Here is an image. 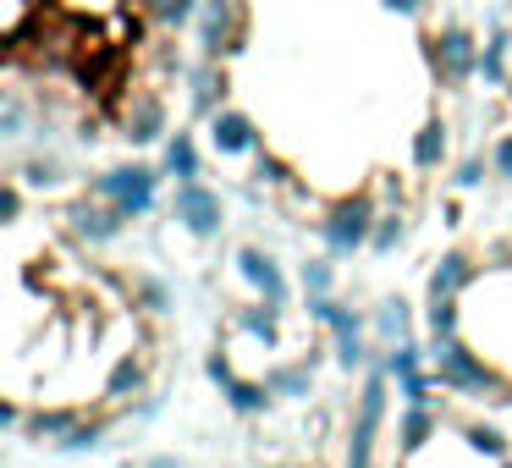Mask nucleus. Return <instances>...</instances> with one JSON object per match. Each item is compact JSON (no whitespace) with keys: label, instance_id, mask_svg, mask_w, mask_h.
Instances as JSON below:
<instances>
[{"label":"nucleus","instance_id":"obj_1","mask_svg":"<svg viewBox=\"0 0 512 468\" xmlns=\"http://www.w3.org/2000/svg\"><path fill=\"white\" fill-rule=\"evenodd\" d=\"M430 375L441 391L452 397H468V402H507L512 408V380L490 364L485 353L463 342V336H446V342H430Z\"/></svg>","mask_w":512,"mask_h":468},{"label":"nucleus","instance_id":"obj_2","mask_svg":"<svg viewBox=\"0 0 512 468\" xmlns=\"http://www.w3.org/2000/svg\"><path fill=\"white\" fill-rule=\"evenodd\" d=\"M397 380L386 375V364L364 369V386L353 397V413H347V452L342 468H375V446H380V424H386V397Z\"/></svg>","mask_w":512,"mask_h":468},{"label":"nucleus","instance_id":"obj_3","mask_svg":"<svg viewBox=\"0 0 512 468\" xmlns=\"http://www.w3.org/2000/svg\"><path fill=\"white\" fill-rule=\"evenodd\" d=\"M375 221H380L375 193L358 188V193H342V199H336L314 226H320L325 254H331V259H353V254H364V248H369V237H375Z\"/></svg>","mask_w":512,"mask_h":468},{"label":"nucleus","instance_id":"obj_4","mask_svg":"<svg viewBox=\"0 0 512 468\" xmlns=\"http://www.w3.org/2000/svg\"><path fill=\"white\" fill-rule=\"evenodd\" d=\"M479 34L468 23H441L424 34V61H430L441 89H468L479 78Z\"/></svg>","mask_w":512,"mask_h":468},{"label":"nucleus","instance_id":"obj_5","mask_svg":"<svg viewBox=\"0 0 512 468\" xmlns=\"http://www.w3.org/2000/svg\"><path fill=\"white\" fill-rule=\"evenodd\" d=\"M160 166H144V160H122V166H105L100 177L89 182V193H100L105 204L127 215V221H144L149 210L160 204Z\"/></svg>","mask_w":512,"mask_h":468},{"label":"nucleus","instance_id":"obj_6","mask_svg":"<svg viewBox=\"0 0 512 468\" xmlns=\"http://www.w3.org/2000/svg\"><path fill=\"white\" fill-rule=\"evenodd\" d=\"M248 39V12L243 0H204L199 23H193V45H199L204 61H226L232 50H243Z\"/></svg>","mask_w":512,"mask_h":468},{"label":"nucleus","instance_id":"obj_7","mask_svg":"<svg viewBox=\"0 0 512 468\" xmlns=\"http://www.w3.org/2000/svg\"><path fill=\"white\" fill-rule=\"evenodd\" d=\"M171 221H177L188 237L210 243V237H221V226H226V199L204 177L199 182H177V188H171Z\"/></svg>","mask_w":512,"mask_h":468},{"label":"nucleus","instance_id":"obj_8","mask_svg":"<svg viewBox=\"0 0 512 468\" xmlns=\"http://www.w3.org/2000/svg\"><path fill=\"white\" fill-rule=\"evenodd\" d=\"M204 133H210V155H221V160H248V155L265 149L259 122L248 111H237V105H221V111L204 122Z\"/></svg>","mask_w":512,"mask_h":468},{"label":"nucleus","instance_id":"obj_9","mask_svg":"<svg viewBox=\"0 0 512 468\" xmlns=\"http://www.w3.org/2000/svg\"><path fill=\"white\" fill-rule=\"evenodd\" d=\"M67 232L78 237L83 248H111L116 237L127 232V215L116 210V204H105L100 193H89V199H78L67 210Z\"/></svg>","mask_w":512,"mask_h":468},{"label":"nucleus","instance_id":"obj_10","mask_svg":"<svg viewBox=\"0 0 512 468\" xmlns=\"http://www.w3.org/2000/svg\"><path fill=\"white\" fill-rule=\"evenodd\" d=\"M325 331H331V342H336V369H347V375H353V369H375V353H369V331H375V325H369L358 309L342 303Z\"/></svg>","mask_w":512,"mask_h":468},{"label":"nucleus","instance_id":"obj_11","mask_svg":"<svg viewBox=\"0 0 512 468\" xmlns=\"http://www.w3.org/2000/svg\"><path fill=\"white\" fill-rule=\"evenodd\" d=\"M122 138H127L133 149H149V144H166V138H171V111H166V100H160L155 89L127 100V111H122Z\"/></svg>","mask_w":512,"mask_h":468},{"label":"nucleus","instance_id":"obj_12","mask_svg":"<svg viewBox=\"0 0 512 468\" xmlns=\"http://www.w3.org/2000/svg\"><path fill=\"white\" fill-rule=\"evenodd\" d=\"M237 276L254 287V298H265V303H276V309H287L292 303V287H287V270L276 265V254H265V248H237Z\"/></svg>","mask_w":512,"mask_h":468},{"label":"nucleus","instance_id":"obj_13","mask_svg":"<svg viewBox=\"0 0 512 468\" xmlns=\"http://www.w3.org/2000/svg\"><path fill=\"white\" fill-rule=\"evenodd\" d=\"M474 281H479L474 254H468V248H446V254L435 259L430 281H424V303H452V298H463Z\"/></svg>","mask_w":512,"mask_h":468},{"label":"nucleus","instance_id":"obj_14","mask_svg":"<svg viewBox=\"0 0 512 468\" xmlns=\"http://www.w3.org/2000/svg\"><path fill=\"white\" fill-rule=\"evenodd\" d=\"M188 105H193V116L199 122H210L215 111L226 105V61H193V72H188Z\"/></svg>","mask_w":512,"mask_h":468},{"label":"nucleus","instance_id":"obj_15","mask_svg":"<svg viewBox=\"0 0 512 468\" xmlns=\"http://www.w3.org/2000/svg\"><path fill=\"white\" fill-rule=\"evenodd\" d=\"M160 171H166L171 182H199V177H204V149H199V138L177 127V133L160 144Z\"/></svg>","mask_w":512,"mask_h":468},{"label":"nucleus","instance_id":"obj_16","mask_svg":"<svg viewBox=\"0 0 512 468\" xmlns=\"http://www.w3.org/2000/svg\"><path fill=\"white\" fill-rule=\"evenodd\" d=\"M83 419H89L83 408H34V413H28V424H23V435H28V441H39V446H61Z\"/></svg>","mask_w":512,"mask_h":468},{"label":"nucleus","instance_id":"obj_17","mask_svg":"<svg viewBox=\"0 0 512 468\" xmlns=\"http://www.w3.org/2000/svg\"><path fill=\"white\" fill-rule=\"evenodd\" d=\"M446 155H452V127H446L441 116H430V122L413 133V171H441Z\"/></svg>","mask_w":512,"mask_h":468},{"label":"nucleus","instance_id":"obj_18","mask_svg":"<svg viewBox=\"0 0 512 468\" xmlns=\"http://www.w3.org/2000/svg\"><path fill=\"white\" fill-rule=\"evenodd\" d=\"M435 430H441L435 408H402V419H397V452L402 457H419L424 446L435 441Z\"/></svg>","mask_w":512,"mask_h":468},{"label":"nucleus","instance_id":"obj_19","mask_svg":"<svg viewBox=\"0 0 512 468\" xmlns=\"http://www.w3.org/2000/svg\"><path fill=\"white\" fill-rule=\"evenodd\" d=\"M221 397H226V408H232V413L254 419V413H270L276 391H270V380H243V375H232V380L221 386Z\"/></svg>","mask_w":512,"mask_h":468},{"label":"nucleus","instance_id":"obj_20","mask_svg":"<svg viewBox=\"0 0 512 468\" xmlns=\"http://www.w3.org/2000/svg\"><path fill=\"white\" fill-rule=\"evenodd\" d=\"M199 6L204 0H138V12L160 28V34H182V28L199 23Z\"/></svg>","mask_w":512,"mask_h":468},{"label":"nucleus","instance_id":"obj_21","mask_svg":"<svg viewBox=\"0 0 512 468\" xmlns=\"http://www.w3.org/2000/svg\"><path fill=\"white\" fill-rule=\"evenodd\" d=\"M369 325H375V336L386 347H397V342H413V309L402 298H380V309L369 314Z\"/></svg>","mask_w":512,"mask_h":468},{"label":"nucleus","instance_id":"obj_22","mask_svg":"<svg viewBox=\"0 0 512 468\" xmlns=\"http://www.w3.org/2000/svg\"><path fill=\"white\" fill-rule=\"evenodd\" d=\"M237 325H243V331L254 336V342L281 347V309H276V303H265V298L243 303V309H237Z\"/></svg>","mask_w":512,"mask_h":468},{"label":"nucleus","instance_id":"obj_23","mask_svg":"<svg viewBox=\"0 0 512 468\" xmlns=\"http://www.w3.org/2000/svg\"><path fill=\"white\" fill-rule=\"evenodd\" d=\"M144 380H149L144 358H138V353H122V358L111 364V380H105V397H111V402H127V397H138V391H144Z\"/></svg>","mask_w":512,"mask_h":468},{"label":"nucleus","instance_id":"obj_24","mask_svg":"<svg viewBox=\"0 0 512 468\" xmlns=\"http://www.w3.org/2000/svg\"><path fill=\"white\" fill-rule=\"evenodd\" d=\"M479 78H485L490 89H507V83H512V61H507V28H490L485 50H479Z\"/></svg>","mask_w":512,"mask_h":468},{"label":"nucleus","instance_id":"obj_25","mask_svg":"<svg viewBox=\"0 0 512 468\" xmlns=\"http://www.w3.org/2000/svg\"><path fill=\"white\" fill-rule=\"evenodd\" d=\"M265 380H270V391H276V397L303 402V397L314 391V358H309V364H276Z\"/></svg>","mask_w":512,"mask_h":468},{"label":"nucleus","instance_id":"obj_26","mask_svg":"<svg viewBox=\"0 0 512 468\" xmlns=\"http://www.w3.org/2000/svg\"><path fill=\"white\" fill-rule=\"evenodd\" d=\"M386 375L391 380H413V375H424L430 369V347H419V342H397V347H386Z\"/></svg>","mask_w":512,"mask_h":468},{"label":"nucleus","instance_id":"obj_27","mask_svg":"<svg viewBox=\"0 0 512 468\" xmlns=\"http://www.w3.org/2000/svg\"><path fill=\"white\" fill-rule=\"evenodd\" d=\"M463 441L474 457H490V463H507L512 457V441L496 430V424H463Z\"/></svg>","mask_w":512,"mask_h":468},{"label":"nucleus","instance_id":"obj_28","mask_svg":"<svg viewBox=\"0 0 512 468\" xmlns=\"http://www.w3.org/2000/svg\"><path fill=\"white\" fill-rule=\"evenodd\" d=\"M402 243H408V215H402V210H380L375 237H369V254H397Z\"/></svg>","mask_w":512,"mask_h":468},{"label":"nucleus","instance_id":"obj_29","mask_svg":"<svg viewBox=\"0 0 512 468\" xmlns=\"http://www.w3.org/2000/svg\"><path fill=\"white\" fill-rule=\"evenodd\" d=\"M457 325H463V309L452 303H424V331H430V342H446V336H457Z\"/></svg>","mask_w":512,"mask_h":468},{"label":"nucleus","instance_id":"obj_30","mask_svg":"<svg viewBox=\"0 0 512 468\" xmlns=\"http://www.w3.org/2000/svg\"><path fill=\"white\" fill-rule=\"evenodd\" d=\"M298 281H303V298H325V292H336V259H331V254L309 259Z\"/></svg>","mask_w":512,"mask_h":468},{"label":"nucleus","instance_id":"obj_31","mask_svg":"<svg viewBox=\"0 0 512 468\" xmlns=\"http://www.w3.org/2000/svg\"><path fill=\"white\" fill-rule=\"evenodd\" d=\"M23 127H28V100H23V89H6V100H0V138L17 144Z\"/></svg>","mask_w":512,"mask_h":468},{"label":"nucleus","instance_id":"obj_32","mask_svg":"<svg viewBox=\"0 0 512 468\" xmlns=\"http://www.w3.org/2000/svg\"><path fill=\"white\" fill-rule=\"evenodd\" d=\"M133 298L144 303V314H166L171 309V287L160 276H133Z\"/></svg>","mask_w":512,"mask_h":468},{"label":"nucleus","instance_id":"obj_33","mask_svg":"<svg viewBox=\"0 0 512 468\" xmlns=\"http://www.w3.org/2000/svg\"><path fill=\"white\" fill-rule=\"evenodd\" d=\"M100 435H105V419H83L78 430H72L67 441L56 446V452H67V457H78V452H94V446H100Z\"/></svg>","mask_w":512,"mask_h":468},{"label":"nucleus","instance_id":"obj_34","mask_svg":"<svg viewBox=\"0 0 512 468\" xmlns=\"http://www.w3.org/2000/svg\"><path fill=\"white\" fill-rule=\"evenodd\" d=\"M254 177L265 182V188H287L292 171H287V160H276V155H265V149H259V155H254Z\"/></svg>","mask_w":512,"mask_h":468},{"label":"nucleus","instance_id":"obj_35","mask_svg":"<svg viewBox=\"0 0 512 468\" xmlns=\"http://www.w3.org/2000/svg\"><path fill=\"white\" fill-rule=\"evenodd\" d=\"M0 221L6 226L23 221V177H6V188H0Z\"/></svg>","mask_w":512,"mask_h":468},{"label":"nucleus","instance_id":"obj_36","mask_svg":"<svg viewBox=\"0 0 512 468\" xmlns=\"http://www.w3.org/2000/svg\"><path fill=\"white\" fill-rule=\"evenodd\" d=\"M17 177H23L28 188H56V182H61V166H56V160H34V166H23Z\"/></svg>","mask_w":512,"mask_h":468},{"label":"nucleus","instance_id":"obj_37","mask_svg":"<svg viewBox=\"0 0 512 468\" xmlns=\"http://www.w3.org/2000/svg\"><path fill=\"white\" fill-rule=\"evenodd\" d=\"M485 171H496V166H485V155H468L463 166H457V177H452V182H457L463 193H474L479 182H485Z\"/></svg>","mask_w":512,"mask_h":468},{"label":"nucleus","instance_id":"obj_38","mask_svg":"<svg viewBox=\"0 0 512 468\" xmlns=\"http://www.w3.org/2000/svg\"><path fill=\"white\" fill-rule=\"evenodd\" d=\"M490 166H496V177L512 188V133H501L496 144H490Z\"/></svg>","mask_w":512,"mask_h":468},{"label":"nucleus","instance_id":"obj_39","mask_svg":"<svg viewBox=\"0 0 512 468\" xmlns=\"http://www.w3.org/2000/svg\"><path fill=\"white\" fill-rule=\"evenodd\" d=\"M380 12L408 17V23H424V17H430V0H380Z\"/></svg>","mask_w":512,"mask_h":468},{"label":"nucleus","instance_id":"obj_40","mask_svg":"<svg viewBox=\"0 0 512 468\" xmlns=\"http://www.w3.org/2000/svg\"><path fill=\"white\" fill-rule=\"evenodd\" d=\"M204 375H210V380H215V386H226V380H232V375H237V369H232V358H226V353H221V347H215V353H210V358H204Z\"/></svg>","mask_w":512,"mask_h":468},{"label":"nucleus","instance_id":"obj_41","mask_svg":"<svg viewBox=\"0 0 512 468\" xmlns=\"http://www.w3.org/2000/svg\"><path fill=\"white\" fill-rule=\"evenodd\" d=\"M23 17H28V0H6V39H23Z\"/></svg>","mask_w":512,"mask_h":468},{"label":"nucleus","instance_id":"obj_42","mask_svg":"<svg viewBox=\"0 0 512 468\" xmlns=\"http://www.w3.org/2000/svg\"><path fill=\"white\" fill-rule=\"evenodd\" d=\"M0 424H6V430H23V424H28V413L17 408V402H0Z\"/></svg>","mask_w":512,"mask_h":468},{"label":"nucleus","instance_id":"obj_43","mask_svg":"<svg viewBox=\"0 0 512 468\" xmlns=\"http://www.w3.org/2000/svg\"><path fill=\"white\" fill-rule=\"evenodd\" d=\"M144 468H188V463H182V457H171V452H160V457H149Z\"/></svg>","mask_w":512,"mask_h":468},{"label":"nucleus","instance_id":"obj_44","mask_svg":"<svg viewBox=\"0 0 512 468\" xmlns=\"http://www.w3.org/2000/svg\"><path fill=\"white\" fill-rule=\"evenodd\" d=\"M507 105H512V83H507Z\"/></svg>","mask_w":512,"mask_h":468},{"label":"nucleus","instance_id":"obj_45","mask_svg":"<svg viewBox=\"0 0 512 468\" xmlns=\"http://www.w3.org/2000/svg\"><path fill=\"white\" fill-rule=\"evenodd\" d=\"M501 468H512V457H507V463H501Z\"/></svg>","mask_w":512,"mask_h":468}]
</instances>
